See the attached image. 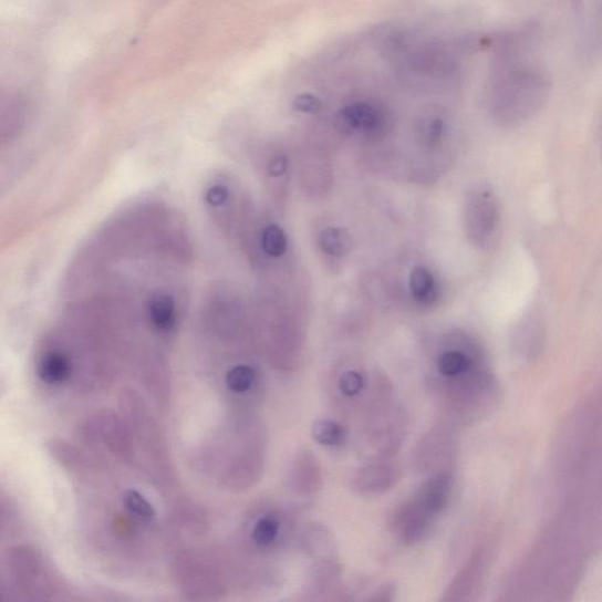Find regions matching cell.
Wrapping results in <instances>:
<instances>
[{"mask_svg": "<svg viewBox=\"0 0 602 602\" xmlns=\"http://www.w3.org/2000/svg\"><path fill=\"white\" fill-rule=\"evenodd\" d=\"M499 206L496 193L480 184L470 190L465 205V225L468 239L482 247L497 229Z\"/></svg>", "mask_w": 602, "mask_h": 602, "instance_id": "6da1fadb", "label": "cell"}, {"mask_svg": "<svg viewBox=\"0 0 602 602\" xmlns=\"http://www.w3.org/2000/svg\"><path fill=\"white\" fill-rule=\"evenodd\" d=\"M437 517L416 498H411L394 511L391 529L395 537L404 543H416L430 531Z\"/></svg>", "mask_w": 602, "mask_h": 602, "instance_id": "7a4b0ae2", "label": "cell"}, {"mask_svg": "<svg viewBox=\"0 0 602 602\" xmlns=\"http://www.w3.org/2000/svg\"><path fill=\"white\" fill-rule=\"evenodd\" d=\"M385 113L366 102H355L346 105L338 113L335 124L345 134L364 132V134H376L383 131L385 125Z\"/></svg>", "mask_w": 602, "mask_h": 602, "instance_id": "3957f363", "label": "cell"}, {"mask_svg": "<svg viewBox=\"0 0 602 602\" xmlns=\"http://www.w3.org/2000/svg\"><path fill=\"white\" fill-rule=\"evenodd\" d=\"M401 477L402 470L397 464L382 460L363 468L356 484L366 494H383L397 484Z\"/></svg>", "mask_w": 602, "mask_h": 602, "instance_id": "277c9868", "label": "cell"}, {"mask_svg": "<svg viewBox=\"0 0 602 602\" xmlns=\"http://www.w3.org/2000/svg\"><path fill=\"white\" fill-rule=\"evenodd\" d=\"M452 489H454V478L447 473H440L427 479L413 497L438 517L449 504Z\"/></svg>", "mask_w": 602, "mask_h": 602, "instance_id": "5b68a950", "label": "cell"}, {"mask_svg": "<svg viewBox=\"0 0 602 602\" xmlns=\"http://www.w3.org/2000/svg\"><path fill=\"white\" fill-rule=\"evenodd\" d=\"M437 369L447 381H460L475 369V362L460 350H447L438 356Z\"/></svg>", "mask_w": 602, "mask_h": 602, "instance_id": "8992f818", "label": "cell"}, {"mask_svg": "<svg viewBox=\"0 0 602 602\" xmlns=\"http://www.w3.org/2000/svg\"><path fill=\"white\" fill-rule=\"evenodd\" d=\"M150 322L159 331H169L176 324V304L172 297L156 293L148 301Z\"/></svg>", "mask_w": 602, "mask_h": 602, "instance_id": "52a82bcc", "label": "cell"}, {"mask_svg": "<svg viewBox=\"0 0 602 602\" xmlns=\"http://www.w3.org/2000/svg\"><path fill=\"white\" fill-rule=\"evenodd\" d=\"M409 290L412 297L421 304H433L438 299V287L435 277L423 267H416L412 270Z\"/></svg>", "mask_w": 602, "mask_h": 602, "instance_id": "ba28073f", "label": "cell"}, {"mask_svg": "<svg viewBox=\"0 0 602 602\" xmlns=\"http://www.w3.org/2000/svg\"><path fill=\"white\" fill-rule=\"evenodd\" d=\"M71 370V364L65 355L50 352L43 356L40 366H38V374L44 383L56 385L69 378Z\"/></svg>", "mask_w": 602, "mask_h": 602, "instance_id": "9c48e42d", "label": "cell"}, {"mask_svg": "<svg viewBox=\"0 0 602 602\" xmlns=\"http://www.w3.org/2000/svg\"><path fill=\"white\" fill-rule=\"evenodd\" d=\"M318 243L324 253L332 257H343L351 251L353 240L345 229L328 228L320 232Z\"/></svg>", "mask_w": 602, "mask_h": 602, "instance_id": "30bf717a", "label": "cell"}, {"mask_svg": "<svg viewBox=\"0 0 602 602\" xmlns=\"http://www.w3.org/2000/svg\"><path fill=\"white\" fill-rule=\"evenodd\" d=\"M312 436L324 446H339L345 442L346 433L341 424L332 421H319L313 425Z\"/></svg>", "mask_w": 602, "mask_h": 602, "instance_id": "8fae6325", "label": "cell"}, {"mask_svg": "<svg viewBox=\"0 0 602 602\" xmlns=\"http://www.w3.org/2000/svg\"><path fill=\"white\" fill-rule=\"evenodd\" d=\"M262 248L273 258L281 257L288 250V238L279 226L271 225L262 233Z\"/></svg>", "mask_w": 602, "mask_h": 602, "instance_id": "7c38bea8", "label": "cell"}, {"mask_svg": "<svg viewBox=\"0 0 602 602\" xmlns=\"http://www.w3.org/2000/svg\"><path fill=\"white\" fill-rule=\"evenodd\" d=\"M256 381V371L248 365H238L226 374V385L236 393L249 391Z\"/></svg>", "mask_w": 602, "mask_h": 602, "instance_id": "4fadbf2b", "label": "cell"}, {"mask_svg": "<svg viewBox=\"0 0 602 602\" xmlns=\"http://www.w3.org/2000/svg\"><path fill=\"white\" fill-rule=\"evenodd\" d=\"M124 504L128 511L141 518L153 519L156 516L154 506L135 489H128L125 492Z\"/></svg>", "mask_w": 602, "mask_h": 602, "instance_id": "5bb4252c", "label": "cell"}, {"mask_svg": "<svg viewBox=\"0 0 602 602\" xmlns=\"http://www.w3.org/2000/svg\"><path fill=\"white\" fill-rule=\"evenodd\" d=\"M279 532V523L274 518L260 519L253 530V539L259 544H270L274 541Z\"/></svg>", "mask_w": 602, "mask_h": 602, "instance_id": "9a60e30c", "label": "cell"}, {"mask_svg": "<svg viewBox=\"0 0 602 602\" xmlns=\"http://www.w3.org/2000/svg\"><path fill=\"white\" fill-rule=\"evenodd\" d=\"M365 386L364 376L356 371H346L339 380V388L346 397H355Z\"/></svg>", "mask_w": 602, "mask_h": 602, "instance_id": "2e32d148", "label": "cell"}, {"mask_svg": "<svg viewBox=\"0 0 602 602\" xmlns=\"http://www.w3.org/2000/svg\"><path fill=\"white\" fill-rule=\"evenodd\" d=\"M445 132V122L442 118H433L426 125L425 138L429 147L440 144Z\"/></svg>", "mask_w": 602, "mask_h": 602, "instance_id": "e0dca14e", "label": "cell"}, {"mask_svg": "<svg viewBox=\"0 0 602 602\" xmlns=\"http://www.w3.org/2000/svg\"><path fill=\"white\" fill-rule=\"evenodd\" d=\"M293 106L297 111L313 113L322 110L323 104L312 94H303L294 101Z\"/></svg>", "mask_w": 602, "mask_h": 602, "instance_id": "ac0fdd59", "label": "cell"}, {"mask_svg": "<svg viewBox=\"0 0 602 602\" xmlns=\"http://www.w3.org/2000/svg\"><path fill=\"white\" fill-rule=\"evenodd\" d=\"M230 193L228 188L222 185H216L210 188L206 194V201L214 207L221 206L229 199Z\"/></svg>", "mask_w": 602, "mask_h": 602, "instance_id": "d6986e66", "label": "cell"}, {"mask_svg": "<svg viewBox=\"0 0 602 602\" xmlns=\"http://www.w3.org/2000/svg\"><path fill=\"white\" fill-rule=\"evenodd\" d=\"M289 160L286 156H279L269 164V174L272 177H280L287 173Z\"/></svg>", "mask_w": 602, "mask_h": 602, "instance_id": "ffe728a7", "label": "cell"}, {"mask_svg": "<svg viewBox=\"0 0 602 602\" xmlns=\"http://www.w3.org/2000/svg\"><path fill=\"white\" fill-rule=\"evenodd\" d=\"M395 593V587L393 583H384L376 592L374 593V596L371 598V600L374 601H390L393 599V595Z\"/></svg>", "mask_w": 602, "mask_h": 602, "instance_id": "44dd1931", "label": "cell"}]
</instances>
